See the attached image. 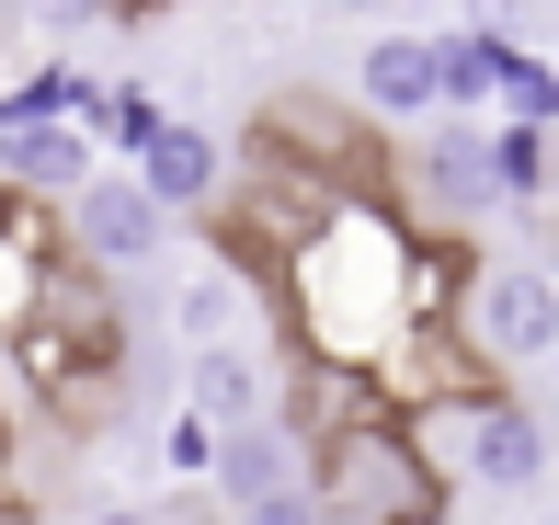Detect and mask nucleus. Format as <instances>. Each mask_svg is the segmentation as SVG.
Returning <instances> with one entry per match:
<instances>
[{
  "instance_id": "obj_1",
  "label": "nucleus",
  "mask_w": 559,
  "mask_h": 525,
  "mask_svg": "<svg viewBox=\"0 0 559 525\" xmlns=\"http://www.w3.org/2000/svg\"><path fill=\"white\" fill-rule=\"evenodd\" d=\"M468 263L435 252L389 194H343L286 263H274V309H286L297 355H332V366H389V343L412 320H445Z\"/></svg>"
},
{
  "instance_id": "obj_2",
  "label": "nucleus",
  "mask_w": 559,
  "mask_h": 525,
  "mask_svg": "<svg viewBox=\"0 0 559 525\" xmlns=\"http://www.w3.org/2000/svg\"><path fill=\"white\" fill-rule=\"evenodd\" d=\"M309 491L332 525H445V468L423 457L412 411H366V422H332L309 434Z\"/></svg>"
},
{
  "instance_id": "obj_3",
  "label": "nucleus",
  "mask_w": 559,
  "mask_h": 525,
  "mask_svg": "<svg viewBox=\"0 0 559 525\" xmlns=\"http://www.w3.org/2000/svg\"><path fill=\"white\" fill-rule=\"evenodd\" d=\"M412 434H423V457H435L456 491H502V503L548 491V422L525 411L502 378H479V389H456V399H423Z\"/></svg>"
},
{
  "instance_id": "obj_4",
  "label": "nucleus",
  "mask_w": 559,
  "mask_h": 525,
  "mask_svg": "<svg viewBox=\"0 0 559 525\" xmlns=\"http://www.w3.org/2000/svg\"><path fill=\"white\" fill-rule=\"evenodd\" d=\"M58 240H69L81 263H104V274H138V263H160L171 206L138 183V160H126V171H104V160H92L81 183L58 194Z\"/></svg>"
},
{
  "instance_id": "obj_5",
  "label": "nucleus",
  "mask_w": 559,
  "mask_h": 525,
  "mask_svg": "<svg viewBox=\"0 0 559 525\" xmlns=\"http://www.w3.org/2000/svg\"><path fill=\"white\" fill-rule=\"evenodd\" d=\"M456 332H468L491 366H548L559 355V274L548 263H468Z\"/></svg>"
},
{
  "instance_id": "obj_6",
  "label": "nucleus",
  "mask_w": 559,
  "mask_h": 525,
  "mask_svg": "<svg viewBox=\"0 0 559 525\" xmlns=\"http://www.w3.org/2000/svg\"><path fill=\"white\" fill-rule=\"evenodd\" d=\"M412 206L423 217H491L502 206V183H491V115H445V127L412 148Z\"/></svg>"
},
{
  "instance_id": "obj_7",
  "label": "nucleus",
  "mask_w": 559,
  "mask_h": 525,
  "mask_svg": "<svg viewBox=\"0 0 559 525\" xmlns=\"http://www.w3.org/2000/svg\"><path fill=\"white\" fill-rule=\"evenodd\" d=\"M183 399H194L206 422H263V411H286V355H274L263 332L194 343V355H183Z\"/></svg>"
},
{
  "instance_id": "obj_8",
  "label": "nucleus",
  "mask_w": 559,
  "mask_h": 525,
  "mask_svg": "<svg viewBox=\"0 0 559 525\" xmlns=\"http://www.w3.org/2000/svg\"><path fill=\"white\" fill-rule=\"evenodd\" d=\"M354 104H366L377 127H423V115H445V92H435V35H423V23H377L366 58H354Z\"/></svg>"
},
{
  "instance_id": "obj_9",
  "label": "nucleus",
  "mask_w": 559,
  "mask_h": 525,
  "mask_svg": "<svg viewBox=\"0 0 559 525\" xmlns=\"http://www.w3.org/2000/svg\"><path fill=\"white\" fill-rule=\"evenodd\" d=\"M263 297H274L263 263L217 252V263H194L183 286H171V332L183 343H240V332H263Z\"/></svg>"
},
{
  "instance_id": "obj_10",
  "label": "nucleus",
  "mask_w": 559,
  "mask_h": 525,
  "mask_svg": "<svg viewBox=\"0 0 559 525\" xmlns=\"http://www.w3.org/2000/svg\"><path fill=\"white\" fill-rule=\"evenodd\" d=\"M138 183L160 194L171 217H217V206H228V148H217L206 127H183V115H160V138L138 148Z\"/></svg>"
},
{
  "instance_id": "obj_11",
  "label": "nucleus",
  "mask_w": 559,
  "mask_h": 525,
  "mask_svg": "<svg viewBox=\"0 0 559 525\" xmlns=\"http://www.w3.org/2000/svg\"><path fill=\"white\" fill-rule=\"evenodd\" d=\"M92 160H104V138L69 127V115H23V127L0 115V183L12 194H69Z\"/></svg>"
},
{
  "instance_id": "obj_12",
  "label": "nucleus",
  "mask_w": 559,
  "mask_h": 525,
  "mask_svg": "<svg viewBox=\"0 0 559 525\" xmlns=\"http://www.w3.org/2000/svg\"><path fill=\"white\" fill-rule=\"evenodd\" d=\"M206 480L228 491V503H263V491L309 480V434H297L286 411H263V422H228V434H217V468H206Z\"/></svg>"
},
{
  "instance_id": "obj_13",
  "label": "nucleus",
  "mask_w": 559,
  "mask_h": 525,
  "mask_svg": "<svg viewBox=\"0 0 559 525\" xmlns=\"http://www.w3.org/2000/svg\"><path fill=\"white\" fill-rule=\"evenodd\" d=\"M58 252H69V240L35 217V194H12V183H0V343H12L23 320L46 309V263H58Z\"/></svg>"
},
{
  "instance_id": "obj_14",
  "label": "nucleus",
  "mask_w": 559,
  "mask_h": 525,
  "mask_svg": "<svg viewBox=\"0 0 559 525\" xmlns=\"http://www.w3.org/2000/svg\"><path fill=\"white\" fill-rule=\"evenodd\" d=\"M525 35H502V23H445L435 35V92L445 115H502V69H514Z\"/></svg>"
},
{
  "instance_id": "obj_15",
  "label": "nucleus",
  "mask_w": 559,
  "mask_h": 525,
  "mask_svg": "<svg viewBox=\"0 0 559 525\" xmlns=\"http://www.w3.org/2000/svg\"><path fill=\"white\" fill-rule=\"evenodd\" d=\"M92 104H104V81H92V69H69V58H46V69H23L12 92H0V115H69V127H92Z\"/></svg>"
},
{
  "instance_id": "obj_16",
  "label": "nucleus",
  "mask_w": 559,
  "mask_h": 525,
  "mask_svg": "<svg viewBox=\"0 0 559 525\" xmlns=\"http://www.w3.org/2000/svg\"><path fill=\"white\" fill-rule=\"evenodd\" d=\"M217 434H228V422H206V411L183 399V411H171V434H160V468H171V480H206V468H217Z\"/></svg>"
},
{
  "instance_id": "obj_17",
  "label": "nucleus",
  "mask_w": 559,
  "mask_h": 525,
  "mask_svg": "<svg viewBox=\"0 0 559 525\" xmlns=\"http://www.w3.org/2000/svg\"><path fill=\"white\" fill-rule=\"evenodd\" d=\"M92 138H104V148H126V160H138V148L160 138V104H148V92H104V104H92Z\"/></svg>"
},
{
  "instance_id": "obj_18",
  "label": "nucleus",
  "mask_w": 559,
  "mask_h": 525,
  "mask_svg": "<svg viewBox=\"0 0 559 525\" xmlns=\"http://www.w3.org/2000/svg\"><path fill=\"white\" fill-rule=\"evenodd\" d=\"M240 525H332V514H320L309 480H286V491H263V503H240Z\"/></svg>"
},
{
  "instance_id": "obj_19",
  "label": "nucleus",
  "mask_w": 559,
  "mask_h": 525,
  "mask_svg": "<svg viewBox=\"0 0 559 525\" xmlns=\"http://www.w3.org/2000/svg\"><path fill=\"white\" fill-rule=\"evenodd\" d=\"M104 12H126V0H23V23H35V35H92Z\"/></svg>"
},
{
  "instance_id": "obj_20",
  "label": "nucleus",
  "mask_w": 559,
  "mask_h": 525,
  "mask_svg": "<svg viewBox=\"0 0 559 525\" xmlns=\"http://www.w3.org/2000/svg\"><path fill=\"white\" fill-rule=\"evenodd\" d=\"M160 525H240V503H228L217 480H183V491L160 503Z\"/></svg>"
},
{
  "instance_id": "obj_21",
  "label": "nucleus",
  "mask_w": 559,
  "mask_h": 525,
  "mask_svg": "<svg viewBox=\"0 0 559 525\" xmlns=\"http://www.w3.org/2000/svg\"><path fill=\"white\" fill-rule=\"evenodd\" d=\"M81 525H160V514H148V503H92Z\"/></svg>"
},
{
  "instance_id": "obj_22",
  "label": "nucleus",
  "mask_w": 559,
  "mask_h": 525,
  "mask_svg": "<svg viewBox=\"0 0 559 525\" xmlns=\"http://www.w3.org/2000/svg\"><path fill=\"white\" fill-rule=\"evenodd\" d=\"M548 389H559V355H548Z\"/></svg>"
}]
</instances>
